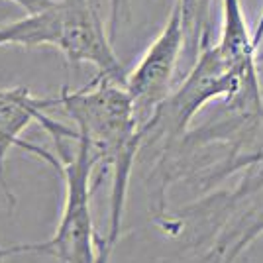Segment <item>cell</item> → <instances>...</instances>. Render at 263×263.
Returning <instances> with one entry per match:
<instances>
[{"label": "cell", "instance_id": "6da1fadb", "mask_svg": "<svg viewBox=\"0 0 263 263\" xmlns=\"http://www.w3.org/2000/svg\"><path fill=\"white\" fill-rule=\"evenodd\" d=\"M55 106L73 120L77 138L90 145L97 165L112 171L108 234L100 241V248L110 253L120 236L132 169L142 152V132L132 97L124 83L99 75L87 87L63 88Z\"/></svg>", "mask_w": 263, "mask_h": 263}, {"label": "cell", "instance_id": "7a4b0ae2", "mask_svg": "<svg viewBox=\"0 0 263 263\" xmlns=\"http://www.w3.org/2000/svg\"><path fill=\"white\" fill-rule=\"evenodd\" d=\"M175 234L198 228L197 246L209 263H236L263 236V163L236 175L228 189H212L161 220Z\"/></svg>", "mask_w": 263, "mask_h": 263}, {"label": "cell", "instance_id": "3957f363", "mask_svg": "<svg viewBox=\"0 0 263 263\" xmlns=\"http://www.w3.org/2000/svg\"><path fill=\"white\" fill-rule=\"evenodd\" d=\"M59 152V171L65 179V200L53 236L45 241H30L18 246H2V255L20 253H44L55 257L59 263H97L100 243L95 234L92 209H90V181L97 167V159L83 138H77V149L67 155L63 147Z\"/></svg>", "mask_w": 263, "mask_h": 263}, {"label": "cell", "instance_id": "277c9868", "mask_svg": "<svg viewBox=\"0 0 263 263\" xmlns=\"http://www.w3.org/2000/svg\"><path fill=\"white\" fill-rule=\"evenodd\" d=\"M183 49H185L183 14L179 2L175 0L163 30L149 44L138 65L126 77V88L134 102L140 132L152 120L155 110L163 104V100L171 95V85Z\"/></svg>", "mask_w": 263, "mask_h": 263}, {"label": "cell", "instance_id": "5b68a950", "mask_svg": "<svg viewBox=\"0 0 263 263\" xmlns=\"http://www.w3.org/2000/svg\"><path fill=\"white\" fill-rule=\"evenodd\" d=\"M55 106V99H40L33 97L26 87L0 88V193L8 200L12 209L16 204V198L12 195L10 186L6 183V157L12 147H24L32 154L44 157L45 161H53V155L47 154L42 147H35L32 143L22 140V134L28 130L32 122H37L44 128L55 143L65 140H77V130H71L63 124L53 120L45 112Z\"/></svg>", "mask_w": 263, "mask_h": 263}, {"label": "cell", "instance_id": "8992f818", "mask_svg": "<svg viewBox=\"0 0 263 263\" xmlns=\"http://www.w3.org/2000/svg\"><path fill=\"white\" fill-rule=\"evenodd\" d=\"M63 32L59 51L73 67L90 63L99 75L126 85V71L112 49V37L100 22L92 0H59Z\"/></svg>", "mask_w": 263, "mask_h": 263}, {"label": "cell", "instance_id": "52a82bcc", "mask_svg": "<svg viewBox=\"0 0 263 263\" xmlns=\"http://www.w3.org/2000/svg\"><path fill=\"white\" fill-rule=\"evenodd\" d=\"M63 32V18L59 0L49 4L40 12L28 14L20 20L0 26V47L2 45H22L28 49L33 47H55L59 49Z\"/></svg>", "mask_w": 263, "mask_h": 263}, {"label": "cell", "instance_id": "ba28073f", "mask_svg": "<svg viewBox=\"0 0 263 263\" xmlns=\"http://www.w3.org/2000/svg\"><path fill=\"white\" fill-rule=\"evenodd\" d=\"M183 14L185 28V49L193 59H197L202 45L209 44L210 6L212 0H177Z\"/></svg>", "mask_w": 263, "mask_h": 263}, {"label": "cell", "instance_id": "9c48e42d", "mask_svg": "<svg viewBox=\"0 0 263 263\" xmlns=\"http://www.w3.org/2000/svg\"><path fill=\"white\" fill-rule=\"evenodd\" d=\"M110 4V16H108V33L110 37H114L118 32L122 18L128 20L130 18V0H108Z\"/></svg>", "mask_w": 263, "mask_h": 263}, {"label": "cell", "instance_id": "30bf717a", "mask_svg": "<svg viewBox=\"0 0 263 263\" xmlns=\"http://www.w3.org/2000/svg\"><path fill=\"white\" fill-rule=\"evenodd\" d=\"M14 4H18L22 10H26V14H33V12H40L47 8L49 4H53L55 0H10Z\"/></svg>", "mask_w": 263, "mask_h": 263}, {"label": "cell", "instance_id": "8fae6325", "mask_svg": "<svg viewBox=\"0 0 263 263\" xmlns=\"http://www.w3.org/2000/svg\"><path fill=\"white\" fill-rule=\"evenodd\" d=\"M97 263H110V253L108 252H104L102 248H100V252H99V261Z\"/></svg>", "mask_w": 263, "mask_h": 263}, {"label": "cell", "instance_id": "7c38bea8", "mask_svg": "<svg viewBox=\"0 0 263 263\" xmlns=\"http://www.w3.org/2000/svg\"><path fill=\"white\" fill-rule=\"evenodd\" d=\"M4 259H6V257H4V255H2V253H0V263H4Z\"/></svg>", "mask_w": 263, "mask_h": 263}, {"label": "cell", "instance_id": "4fadbf2b", "mask_svg": "<svg viewBox=\"0 0 263 263\" xmlns=\"http://www.w3.org/2000/svg\"><path fill=\"white\" fill-rule=\"evenodd\" d=\"M0 253H2V246H0Z\"/></svg>", "mask_w": 263, "mask_h": 263}, {"label": "cell", "instance_id": "5bb4252c", "mask_svg": "<svg viewBox=\"0 0 263 263\" xmlns=\"http://www.w3.org/2000/svg\"><path fill=\"white\" fill-rule=\"evenodd\" d=\"M259 57H261V59H263V53H261V55H259Z\"/></svg>", "mask_w": 263, "mask_h": 263}]
</instances>
